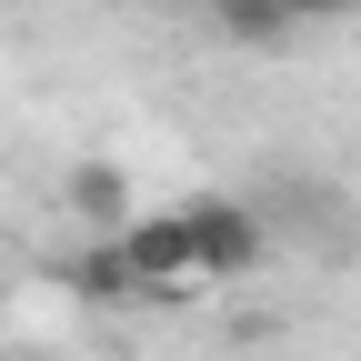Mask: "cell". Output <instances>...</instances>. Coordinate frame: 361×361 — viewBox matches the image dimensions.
I'll return each mask as SVG.
<instances>
[{
    "instance_id": "1",
    "label": "cell",
    "mask_w": 361,
    "mask_h": 361,
    "mask_svg": "<svg viewBox=\"0 0 361 361\" xmlns=\"http://www.w3.org/2000/svg\"><path fill=\"white\" fill-rule=\"evenodd\" d=\"M121 261H130V291H141V301H191V291H211V281H201V251H191V221H180V211L130 221V231H121Z\"/></svg>"
},
{
    "instance_id": "2",
    "label": "cell",
    "mask_w": 361,
    "mask_h": 361,
    "mask_svg": "<svg viewBox=\"0 0 361 361\" xmlns=\"http://www.w3.org/2000/svg\"><path fill=\"white\" fill-rule=\"evenodd\" d=\"M180 221H191L201 281H241V271H261V211H241V201H191Z\"/></svg>"
},
{
    "instance_id": "3",
    "label": "cell",
    "mask_w": 361,
    "mask_h": 361,
    "mask_svg": "<svg viewBox=\"0 0 361 361\" xmlns=\"http://www.w3.org/2000/svg\"><path fill=\"white\" fill-rule=\"evenodd\" d=\"M61 201H71V221H80L90 241H121V231H130V180H121L111 161H80V171L61 180Z\"/></svg>"
},
{
    "instance_id": "4",
    "label": "cell",
    "mask_w": 361,
    "mask_h": 361,
    "mask_svg": "<svg viewBox=\"0 0 361 361\" xmlns=\"http://www.w3.org/2000/svg\"><path fill=\"white\" fill-rule=\"evenodd\" d=\"M211 30L221 40H241V51H271V40H291V0H211Z\"/></svg>"
},
{
    "instance_id": "5",
    "label": "cell",
    "mask_w": 361,
    "mask_h": 361,
    "mask_svg": "<svg viewBox=\"0 0 361 361\" xmlns=\"http://www.w3.org/2000/svg\"><path fill=\"white\" fill-rule=\"evenodd\" d=\"M61 281H71L80 301H141V291H130V261H121V241H80Z\"/></svg>"
},
{
    "instance_id": "6",
    "label": "cell",
    "mask_w": 361,
    "mask_h": 361,
    "mask_svg": "<svg viewBox=\"0 0 361 361\" xmlns=\"http://www.w3.org/2000/svg\"><path fill=\"white\" fill-rule=\"evenodd\" d=\"M351 0H291V20H341Z\"/></svg>"
},
{
    "instance_id": "7",
    "label": "cell",
    "mask_w": 361,
    "mask_h": 361,
    "mask_svg": "<svg viewBox=\"0 0 361 361\" xmlns=\"http://www.w3.org/2000/svg\"><path fill=\"white\" fill-rule=\"evenodd\" d=\"M101 11H121V0H101Z\"/></svg>"
},
{
    "instance_id": "8",
    "label": "cell",
    "mask_w": 361,
    "mask_h": 361,
    "mask_svg": "<svg viewBox=\"0 0 361 361\" xmlns=\"http://www.w3.org/2000/svg\"><path fill=\"white\" fill-rule=\"evenodd\" d=\"M0 301H11V291H0Z\"/></svg>"
}]
</instances>
